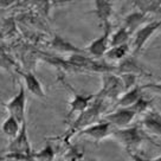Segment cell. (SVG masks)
Segmentation results:
<instances>
[{"label": "cell", "instance_id": "ffe728a7", "mask_svg": "<svg viewBox=\"0 0 161 161\" xmlns=\"http://www.w3.org/2000/svg\"><path fill=\"white\" fill-rule=\"evenodd\" d=\"M130 38V35L128 33V31L122 26L115 33L110 35L109 38V47H114V46L123 45V44H128V40Z\"/></svg>", "mask_w": 161, "mask_h": 161}, {"label": "cell", "instance_id": "8fae6325", "mask_svg": "<svg viewBox=\"0 0 161 161\" xmlns=\"http://www.w3.org/2000/svg\"><path fill=\"white\" fill-rule=\"evenodd\" d=\"M142 129L146 131L149 136H158L160 137L161 134V122H160V114L158 111L148 110L146 114H143L141 120L137 122Z\"/></svg>", "mask_w": 161, "mask_h": 161}, {"label": "cell", "instance_id": "2e32d148", "mask_svg": "<svg viewBox=\"0 0 161 161\" xmlns=\"http://www.w3.org/2000/svg\"><path fill=\"white\" fill-rule=\"evenodd\" d=\"M147 15L148 14L142 13L141 11H139V12H137V11H136V12H133V13H130V14L126 18L125 24H123V27L128 31V33L130 36L134 35L135 31L137 30V27L147 21Z\"/></svg>", "mask_w": 161, "mask_h": 161}, {"label": "cell", "instance_id": "8992f818", "mask_svg": "<svg viewBox=\"0 0 161 161\" xmlns=\"http://www.w3.org/2000/svg\"><path fill=\"white\" fill-rule=\"evenodd\" d=\"M3 106L6 108L8 115L13 116L15 120L23 125L25 122V108H26V91L24 86H20L18 94L12 97L7 103H4Z\"/></svg>", "mask_w": 161, "mask_h": 161}, {"label": "cell", "instance_id": "4fadbf2b", "mask_svg": "<svg viewBox=\"0 0 161 161\" xmlns=\"http://www.w3.org/2000/svg\"><path fill=\"white\" fill-rule=\"evenodd\" d=\"M116 72H119V75H122V74H131V75H135V76H139V75L151 76L139 65L136 58L133 57V56H128L123 60H121L120 63H119V65L116 66Z\"/></svg>", "mask_w": 161, "mask_h": 161}, {"label": "cell", "instance_id": "ac0fdd59", "mask_svg": "<svg viewBox=\"0 0 161 161\" xmlns=\"http://www.w3.org/2000/svg\"><path fill=\"white\" fill-rule=\"evenodd\" d=\"M51 47L55 49L56 51H59V52H71V55L86 53L84 50H80L78 47H76L75 45H72L71 43L66 42L64 38H62L58 35H55V37H53V39L51 42Z\"/></svg>", "mask_w": 161, "mask_h": 161}, {"label": "cell", "instance_id": "7402d4cb", "mask_svg": "<svg viewBox=\"0 0 161 161\" xmlns=\"http://www.w3.org/2000/svg\"><path fill=\"white\" fill-rule=\"evenodd\" d=\"M128 155H129V158L131 159V161H161L160 158H156V159H147V158L141 156L140 154H137V153H129Z\"/></svg>", "mask_w": 161, "mask_h": 161}, {"label": "cell", "instance_id": "30bf717a", "mask_svg": "<svg viewBox=\"0 0 161 161\" xmlns=\"http://www.w3.org/2000/svg\"><path fill=\"white\" fill-rule=\"evenodd\" d=\"M103 30H104L103 35L94 40L90 45L84 50L94 59H100L102 57H104L107 51L109 50V38H110L111 35V27H106Z\"/></svg>", "mask_w": 161, "mask_h": 161}, {"label": "cell", "instance_id": "44dd1931", "mask_svg": "<svg viewBox=\"0 0 161 161\" xmlns=\"http://www.w3.org/2000/svg\"><path fill=\"white\" fill-rule=\"evenodd\" d=\"M31 156H33L37 161H53L55 152H53L50 143H47L42 151L37 152V153H32Z\"/></svg>", "mask_w": 161, "mask_h": 161}, {"label": "cell", "instance_id": "5b68a950", "mask_svg": "<svg viewBox=\"0 0 161 161\" xmlns=\"http://www.w3.org/2000/svg\"><path fill=\"white\" fill-rule=\"evenodd\" d=\"M8 152L12 155H20V156H31L32 155V147H31L29 135H27V126H26V121L21 125L20 130L18 135L14 139L10 140L8 145Z\"/></svg>", "mask_w": 161, "mask_h": 161}, {"label": "cell", "instance_id": "7a4b0ae2", "mask_svg": "<svg viewBox=\"0 0 161 161\" xmlns=\"http://www.w3.org/2000/svg\"><path fill=\"white\" fill-rule=\"evenodd\" d=\"M107 108H108V106L103 101L95 97L92 103L83 113H80L77 117V120L72 123V126L70 127V129L66 133V139H70L71 136L76 135L78 131L84 129L86 127L100 121L103 113L107 110Z\"/></svg>", "mask_w": 161, "mask_h": 161}, {"label": "cell", "instance_id": "277c9868", "mask_svg": "<svg viewBox=\"0 0 161 161\" xmlns=\"http://www.w3.org/2000/svg\"><path fill=\"white\" fill-rule=\"evenodd\" d=\"M159 29H160V20H158V21L155 20V21H152V23H146L141 29L136 30L130 46V56L136 57L139 55L141 51L143 50L147 42L151 39L152 36L154 35V32Z\"/></svg>", "mask_w": 161, "mask_h": 161}, {"label": "cell", "instance_id": "7c38bea8", "mask_svg": "<svg viewBox=\"0 0 161 161\" xmlns=\"http://www.w3.org/2000/svg\"><path fill=\"white\" fill-rule=\"evenodd\" d=\"M65 86L69 88V89L72 91V94H74V98H72L70 102V108H69L68 116H66V119L69 120V119L72 117L75 114H78V115H80V113H83V111L86 110V108L92 103V101L95 100L96 95H82V94L76 92V90H74L72 88H70L68 84H65Z\"/></svg>", "mask_w": 161, "mask_h": 161}, {"label": "cell", "instance_id": "3957f363", "mask_svg": "<svg viewBox=\"0 0 161 161\" xmlns=\"http://www.w3.org/2000/svg\"><path fill=\"white\" fill-rule=\"evenodd\" d=\"M123 86L120 77L114 74H104L103 75V88L96 95L97 98L102 100L107 106L110 103H115L117 98L123 94Z\"/></svg>", "mask_w": 161, "mask_h": 161}, {"label": "cell", "instance_id": "52a82bcc", "mask_svg": "<svg viewBox=\"0 0 161 161\" xmlns=\"http://www.w3.org/2000/svg\"><path fill=\"white\" fill-rule=\"evenodd\" d=\"M136 116L137 115L129 108H117L102 116V120L109 122L115 129H123L130 126Z\"/></svg>", "mask_w": 161, "mask_h": 161}, {"label": "cell", "instance_id": "ba28073f", "mask_svg": "<svg viewBox=\"0 0 161 161\" xmlns=\"http://www.w3.org/2000/svg\"><path fill=\"white\" fill-rule=\"evenodd\" d=\"M114 130H115V128L111 126L109 122L101 119V121H97L96 123H92L90 126L86 127L84 129L80 130L77 133V135L89 136L95 141V143H100L102 140L111 136Z\"/></svg>", "mask_w": 161, "mask_h": 161}, {"label": "cell", "instance_id": "6da1fadb", "mask_svg": "<svg viewBox=\"0 0 161 161\" xmlns=\"http://www.w3.org/2000/svg\"><path fill=\"white\" fill-rule=\"evenodd\" d=\"M111 136L114 139H116L122 146L125 147L127 154L137 153L139 148L142 145V142H145V141L154 143L155 146L158 145V147H159V143H156L155 141L152 139V136H149L146 131L142 129V127L139 123L131 125V126L123 128V129H115L113 131Z\"/></svg>", "mask_w": 161, "mask_h": 161}, {"label": "cell", "instance_id": "603a6c76", "mask_svg": "<svg viewBox=\"0 0 161 161\" xmlns=\"http://www.w3.org/2000/svg\"><path fill=\"white\" fill-rule=\"evenodd\" d=\"M0 161H5V158H3V156H0Z\"/></svg>", "mask_w": 161, "mask_h": 161}, {"label": "cell", "instance_id": "5bb4252c", "mask_svg": "<svg viewBox=\"0 0 161 161\" xmlns=\"http://www.w3.org/2000/svg\"><path fill=\"white\" fill-rule=\"evenodd\" d=\"M95 12L98 19H100L101 24L103 26V29L106 27H111L110 24V17L113 13V5H111L110 1H102V0H97L95 1Z\"/></svg>", "mask_w": 161, "mask_h": 161}, {"label": "cell", "instance_id": "9c48e42d", "mask_svg": "<svg viewBox=\"0 0 161 161\" xmlns=\"http://www.w3.org/2000/svg\"><path fill=\"white\" fill-rule=\"evenodd\" d=\"M149 88H156L159 90L160 86L159 84L158 86L156 84H146V86H139V84H136V86H134L128 91L123 92L117 98V101H116L115 103H114V106H113V110L117 109V108H128V107L133 106L140 97L143 96L145 90L149 89Z\"/></svg>", "mask_w": 161, "mask_h": 161}, {"label": "cell", "instance_id": "e0dca14e", "mask_svg": "<svg viewBox=\"0 0 161 161\" xmlns=\"http://www.w3.org/2000/svg\"><path fill=\"white\" fill-rule=\"evenodd\" d=\"M130 53V45L128 44H123V45L114 46V47H109V50L107 51V53L104 55L107 62L110 63H116L121 60H123L126 57H128Z\"/></svg>", "mask_w": 161, "mask_h": 161}, {"label": "cell", "instance_id": "9a60e30c", "mask_svg": "<svg viewBox=\"0 0 161 161\" xmlns=\"http://www.w3.org/2000/svg\"><path fill=\"white\" fill-rule=\"evenodd\" d=\"M20 75L23 76V78L25 80V86L27 91H30L32 95L37 96L39 98H45V92L43 90V86H42L39 80L36 77L33 72L26 71V72H20Z\"/></svg>", "mask_w": 161, "mask_h": 161}, {"label": "cell", "instance_id": "d6986e66", "mask_svg": "<svg viewBox=\"0 0 161 161\" xmlns=\"http://www.w3.org/2000/svg\"><path fill=\"white\" fill-rule=\"evenodd\" d=\"M20 127H21V125L19 122L15 120L13 116L8 115L6 117V120L3 122V125H1V131L4 133V135L7 136L10 140H12V139H14L15 136L18 135Z\"/></svg>", "mask_w": 161, "mask_h": 161}]
</instances>
